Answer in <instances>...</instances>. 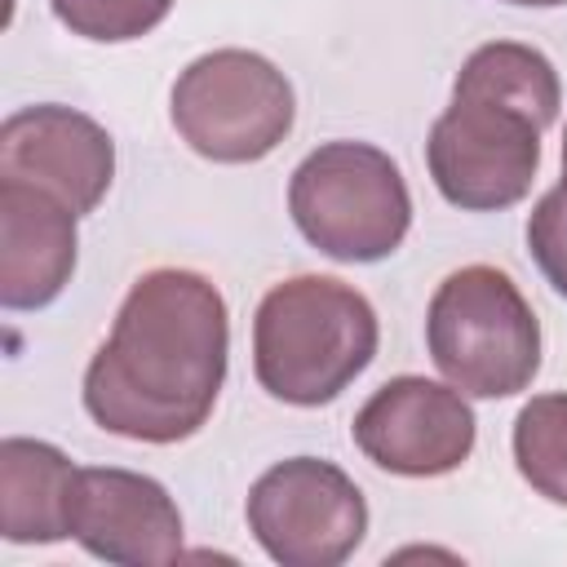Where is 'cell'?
Here are the masks:
<instances>
[{
	"label": "cell",
	"instance_id": "3",
	"mask_svg": "<svg viewBox=\"0 0 567 567\" xmlns=\"http://www.w3.org/2000/svg\"><path fill=\"white\" fill-rule=\"evenodd\" d=\"M377 310L359 288L332 275H297L257 306L252 372L270 399L319 408L377 359Z\"/></svg>",
	"mask_w": 567,
	"mask_h": 567
},
{
	"label": "cell",
	"instance_id": "7",
	"mask_svg": "<svg viewBox=\"0 0 567 567\" xmlns=\"http://www.w3.org/2000/svg\"><path fill=\"white\" fill-rule=\"evenodd\" d=\"M248 532L284 567H337L368 532V501L323 456H288L248 492Z\"/></svg>",
	"mask_w": 567,
	"mask_h": 567
},
{
	"label": "cell",
	"instance_id": "1",
	"mask_svg": "<svg viewBox=\"0 0 567 567\" xmlns=\"http://www.w3.org/2000/svg\"><path fill=\"white\" fill-rule=\"evenodd\" d=\"M226 354L230 319L217 284L182 266L146 270L84 368V412L133 443H182L213 416Z\"/></svg>",
	"mask_w": 567,
	"mask_h": 567
},
{
	"label": "cell",
	"instance_id": "10",
	"mask_svg": "<svg viewBox=\"0 0 567 567\" xmlns=\"http://www.w3.org/2000/svg\"><path fill=\"white\" fill-rule=\"evenodd\" d=\"M71 536L106 563H173L182 554V514L168 487L151 474L89 465L75 474Z\"/></svg>",
	"mask_w": 567,
	"mask_h": 567
},
{
	"label": "cell",
	"instance_id": "8",
	"mask_svg": "<svg viewBox=\"0 0 567 567\" xmlns=\"http://www.w3.org/2000/svg\"><path fill=\"white\" fill-rule=\"evenodd\" d=\"M354 447L385 474L439 478L470 461L478 421L456 385L394 377L354 412Z\"/></svg>",
	"mask_w": 567,
	"mask_h": 567
},
{
	"label": "cell",
	"instance_id": "14",
	"mask_svg": "<svg viewBox=\"0 0 567 567\" xmlns=\"http://www.w3.org/2000/svg\"><path fill=\"white\" fill-rule=\"evenodd\" d=\"M49 4L71 35H84L97 44L137 40L155 31L173 9V0H49Z\"/></svg>",
	"mask_w": 567,
	"mask_h": 567
},
{
	"label": "cell",
	"instance_id": "15",
	"mask_svg": "<svg viewBox=\"0 0 567 567\" xmlns=\"http://www.w3.org/2000/svg\"><path fill=\"white\" fill-rule=\"evenodd\" d=\"M527 248L558 297H567V173L549 186L527 217Z\"/></svg>",
	"mask_w": 567,
	"mask_h": 567
},
{
	"label": "cell",
	"instance_id": "12",
	"mask_svg": "<svg viewBox=\"0 0 567 567\" xmlns=\"http://www.w3.org/2000/svg\"><path fill=\"white\" fill-rule=\"evenodd\" d=\"M71 456L44 439L0 443V532L13 545H53L71 536L75 496Z\"/></svg>",
	"mask_w": 567,
	"mask_h": 567
},
{
	"label": "cell",
	"instance_id": "9",
	"mask_svg": "<svg viewBox=\"0 0 567 567\" xmlns=\"http://www.w3.org/2000/svg\"><path fill=\"white\" fill-rule=\"evenodd\" d=\"M0 177L58 195L75 217L93 213L115 177V142L84 111L44 102L0 124Z\"/></svg>",
	"mask_w": 567,
	"mask_h": 567
},
{
	"label": "cell",
	"instance_id": "11",
	"mask_svg": "<svg viewBox=\"0 0 567 567\" xmlns=\"http://www.w3.org/2000/svg\"><path fill=\"white\" fill-rule=\"evenodd\" d=\"M75 270V208L58 195L0 177V306L40 310Z\"/></svg>",
	"mask_w": 567,
	"mask_h": 567
},
{
	"label": "cell",
	"instance_id": "16",
	"mask_svg": "<svg viewBox=\"0 0 567 567\" xmlns=\"http://www.w3.org/2000/svg\"><path fill=\"white\" fill-rule=\"evenodd\" d=\"M505 4H527V9H554V4H567V0H505Z\"/></svg>",
	"mask_w": 567,
	"mask_h": 567
},
{
	"label": "cell",
	"instance_id": "17",
	"mask_svg": "<svg viewBox=\"0 0 567 567\" xmlns=\"http://www.w3.org/2000/svg\"><path fill=\"white\" fill-rule=\"evenodd\" d=\"M563 173H567V133H563Z\"/></svg>",
	"mask_w": 567,
	"mask_h": 567
},
{
	"label": "cell",
	"instance_id": "6",
	"mask_svg": "<svg viewBox=\"0 0 567 567\" xmlns=\"http://www.w3.org/2000/svg\"><path fill=\"white\" fill-rule=\"evenodd\" d=\"M173 128L213 164L266 159L297 120L288 75L252 49H213L173 84Z\"/></svg>",
	"mask_w": 567,
	"mask_h": 567
},
{
	"label": "cell",
	"instance_id": "5",
	"mask_svg": "<svg viewBox=\"0 0 567 567\" xmlns=\"http://www.w3.org/2000/svg\"><path fill=\"white\" fill-rule=\"evenodd\" d=\"M297 230L332 261H381L412 226V195L399 164L372 142H323L288 182Z\"/></svg>",
	"mask_w": 567,
	"mask_h": 567
},
{
	"label": "cell",
	"instance_id": "2",
	"mask_svg": "<svg viewBox=\"0 0 567 567\" xmlns=\"http://www.w3.org/2000/svg\"><path fill=\"white\" fill-rule=\"evenodd\" d=\"M554 62L518 40L478 44L452 84V106L425 137L439 195L465 213L518 204L540 168V133L558 120Z\"/></svg>",
	"mask_w": 567,
	"mask_h": 567
},
{
	"label": "cell",
	"instance_id": "4",
	"mask_svg": "<svg viewBox=\"0 0 567 567\" xmlns=\"http://www.w3.org/2000/svg\"><path fill=\"white\" fill-rule=\"evenodd\" d=\"M425 346L447 385L470 399H509L540 372L536 310L496 266H461L434 288Z\"/></svg>",
	"mask_w": 567,
	"mask_h": 567
},
{
	"label": "cell",
	"instance_id": "13",
	"mask_svg": "<svg viewBox=\"0 0 567 567\" xmlns=\"http://www.w3.org/2000/svg\"><path fill=\"white\" fill-rule=\"evenodd\" d=\"M514 465L554 505H567V394H536L514 416Z\"/></svg>",
	"mask_w": 567,
	"mask_h": 567
}]
</instances>
